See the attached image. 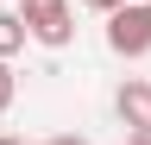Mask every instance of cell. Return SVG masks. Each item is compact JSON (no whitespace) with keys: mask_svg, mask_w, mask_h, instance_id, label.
I'll return each mask as SVG.
<instances>
[{"mask_svg":"<svg viewBox=\"0 0 151 145\" xmlns=\"http://www.w3.org/2000/svg\"><path fill=\"white\" fill-rule=\"evenodd\" d=\"M19 19H25V32L38 44H50V50H63L76 38V19H69V0H19Z\"/></svg>","mask_w":151,"mask_h":145,"instance_id":"1","label":"cell"},{"mask_svg":"<svg viewBox=\"0 0 151 145\" xmlns=\"http://www.w3.org/2000/svg\"><path fill=\"white\" fill-rule=\"evenodd\" d=\"M107 44L120 50V57H145V50H151V0H145V6L126 0V6L107 13Z\"/></svg>","mask_w":151,"mask_h":145,"instance_id":"2","label":"cell"},{"mask_svg":"<svg viewBox=\"0 0 151 145\" xmlns=\"http://www.w3.org/2000/svg\"><path fill=\"white\" fill-rule=\"evenodd\" d=\"M120 120L132 133H151V82H126L120 88Z\"/></svg>","mask_w":151,"mask_h":145,"instance_id":"3","label":"cell"},{"mask_svg":"<svg viewBox=\"0 0 151 145\" xmlns=\"http://www.w3.org/2000/svg\"><path fill=\"white\" fill-rule=\"evenodd\" d=\"M88 13H113V6H126V0H82Z\"/></svg>","mask_w":151,"mask_h":145,"instance_id":"6","label":"cell"},{"mask_svg":"<svg viewBox=\"0 0 151 145\" xmlns=\"http://www.w3.org/2000/svg\"><path fill=\"white\" fill-rule=\"evenodd\" d=\"M25 19H19V13H0V57H19V50H25Z\"/></svg>","mask_w":151,"mask_h":145,"instance_id":"4","label":"cell"},{"mask_svg":"<svg viewBox=\"0 0 151 145\" xmlns=\"http://www.w3.org/2000/svg\"><path fill=\"white\" fill-rule=\"evenodd\" d=\"M132 145H151V133H132Z\"/></svg>","mask_w":151,"mask_h":145,"instance_id":"8","label":"cell"},{"mask_svg":"<svg viewBox=\"0 0 151 145\" xmlns=\"http://www.w3.org/2000/svg\"><path fill=\"white\" fill-rule=\"evenodd\" d=\"M13 95H19V76H13V63L0 57V114H6V107H13Z\"/></svg>","mask_w":151,"mask_h":145,"instance_id":"5","label":"cell"},{"mask_svg":"<svg viewBox=\"0 0 151 145\" xmlns=\"http://www.w3.org/2000/svg\"><path fill=\"white\" fill-rule=\"evenodd\" d=\"M0 145H25V139H6V133H0Z\"/></svg>","mask_w":151,"mask_h":145,"instance_id":"9","label":"cell"},{"mask_svg":"<svg viewBox=\"0 0 151 145\" xmlns=\"http://www.w3.org/2000/svg\"><path fill=\"white\" fill-rule=\"evenodd\" d=\"M44 145H88V139H44Z\"/></svg>","mask_w":151,"mask_h":145,"instance_id":"7","label":"cell"}]
</instances>
